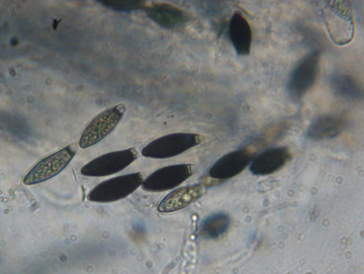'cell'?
I'll return each instance as SVG.
<instances>
[{"mask_svg": "<svg viewBox=\"0 0 364 274\" xmlns=\"http://www.w3.org/2000/svg\"><path fill=\"white\" fill-rule=\"evenodd\" d=\"M323 15L330 38L335 43L343 46L352 41L355 23L350 2H327Z\"/></svg>", "mask_w": 364, "mask_h": 274, "instance_id": "1", "label": "cell"}, {"mask_svg": "<svg viewBox=\"0 0 364 274\" xmlns=\"http://www.w3.org/2000/svg\"><path fill=\"white\" fill-rule=\"evenodd\" d=\"M139 172L121 175L97 185L89 193L88 200L94 203H112L122 200L136 191L144 182Z\"/></svg>", "mask_w": 364, "mask_h": 274, "instance_id": "2", "label": "cell"}, {"mask_svg": "<svg viewBox=\"0 0 364 274\" xmlns=\"http://www.w3.org/2000/svg\"><path fill=\"white\" fill-rule=\"evenodd\" d=\"M204 140L200 135L176 133L161 137L148 144L141 154L154 159H166L178 156L198 147Z\"/></svg>", "mask_w": 364, "mask_h": 274, "instance_id": "3", "label": "cell"}, {"mask_svg": "<svg viewBox=\"0 0 364 274\" xmlns=\"http://www.w3.org/2000/svg\"><path fill=\"white\" fill-rule=\"evenodd\" d=\"M77 149V144L73 143L41 159L26 174L23 184L26 186L36 185L53 179L71 163Z\"/></svg>", "mask_w": 364, "mask_h": 274, "instance_id": "4", "label": "cell"}, {"mask_svg": "<svg viewBox=\"0 0 364 274\" xmlns=\"http://www.w3.org/2000/svg\"><path fill=\"white\" fill-rule=\"evenodd\" d=\"M124 104L108 108L95 117L85 128L79 140V147L86 149L100 142L117 127L124 116Z\"/></svg>", "mask_w": 364, "mask_h": 274, "instance_id": "5", "label": "cell"}, {"mask_svg": "<svg viewBox=\"0 0 364 274\" xmlns=\"http://www.w3.org/2000/svg\"><path fill=\"white\" fill-rule=\"evenodd\" d=\"M320 58V51H314L305 56L294 68L287 88L289 95L293 100H301L316 83Z\"/></svg>", "mask_w": 364, "mask_h": 274, "instance_id": "6", "label": "cell"}, {"mask_svg": "<svg viewBox=\"0 0 364 274\" xmlns=\"http://www.w3.org/2000/svg\"><path fill=\"white\" fill-rule=\"evenodd\" d=\"M136 149H128L110 152L98 157L86 164L80 170L87 176H107L122 172L130 166L139 157Z\"/></svg>", "mask_w": 364, "mask_h": 274, "instance_id": "7", "label": "cell"}, {"mask_svg": "<svg viewBox=\"0 0 364 274\" xmlns=\"http://www.w3.org/2000/svg\"><path fill=\"white\" fill-rule=\"evenodd\" d=\"M196 172L191 164H178L158 169L144 181L141 187L146 191L171 190L187 181Z\"/></svg>", "mask_w": 364, "mask_h": 274, "instance_id": "8", "label": "cell"}, {"mask_svg": "<svg viewBox=\"0 0 364 274\" xmlns=\"http://www.w3.org/2000/svg\"><path fill=\"white\" fill-rule=\"evenodd\" d=\"M253 158L254 154L250 150L239 149L228 153L211 167L209 175L217 180L233 179L250 166Z\"/></svg>", "mask_w": 364, "mask_h": 274, "instance_id": "9", "label": "cell"}, {"mask_svg": "<svg viewBox=\"0 0 364 274\" xmlns=\"http://www.w3.org/2000/svg\"><path fill=\"white\" fill-rule=\"evenodd\" d=\"M204 189L202 185H190L177 189L165 196L158 206L160 214H172L183 209L201 199Z\"/></svg>", "mask_w": 364, "mask_h": 274, "instance_id": "10", "label": "cell"}, {"mask_svg": "<svg viewBox=\"0 0 364 274\" xmlns=\"http://www.w3.org/2000/svg\"><path fill=\"white\" fill-rule=\"evenodd\" d=\"M290 159L291 153L287 148L271 149L253 159L250 169L255 175H270L283 169Z\"/></svg>", "mask_w": 364, "mask_h": 274, "instance_id": "11", "label": "cell"}, {"mask_svg": "<svg viewBox=\"0 0 364 274\" xmlns=\"http://www.w3.org/2000/svg\"><path fill=\"white\" fill-rule=\"evenodd\" d=\"M146 11L149 18L167 29L177 28L188 20L183 10L168 4H155L146 8Z\"/></svg>", "mask_w": 364, "mask_h": 274, "instance_id": "12", "label": "cell"}, {"mask_svg": "<svg viewBox=\"0 0 364 274\" xmlns=\"http://www.w3.org/2000/svg\"><path fill=\"white\" fill-rule=\"evenodd\" d=\"M229 36L238 55L247 56L250 53L253 39L252 30L250 23L240 13H235L230 20Z\"/></svg>", "mask_w": 364, "mask_h": 274, "instance_id": "13", "label": "cell"}, {"mask_svg": "<svg viewBox=\"0 0 364 274\" xmlns=\"http://www.w3.org/2000/svg\"><path fill=\"white\" fill-rule=\"evenodd\" d=\"M346 120L341 116L326 115L314 120L307 131V137L313 141L331 139L338 137L344 130Z\"/></svg>", "mask_w": 364, "mask_h": 274, "instance_id": "14", "label": "cell"}, {"mask_svg": "<svg viewBox=\"0 0 364 274\" xmlns=\"http://www.w3.org/2000/svg\"><path fill=\"white\" fill-rule=\"evenodd\" d=\"M330 86L334 93L341 98L360 100L363 98V90L356 79L342 73H336L330 77Z\"/></svg>", "mask_w": 364, "mask_h": 274, "instance_id": "15", "label": "cell"}, {"mask_svg": "<svg viewBox=\"0 0 364 274\" xmlns=\"http://www.w3.org/2000/svg\"><path fill=\"white\" fill-rule=\"evenodd\" d=\"M230 226V218L225 214H213L200 224V233L206 239H216L226 233Z\"/></svg>", "mask_w": 364, "mask_h": 274, "instance_id": "16", "label": "cell"}, {"mask_svg": "<svg viewBox=\"0 0 364 274\" xmlns=\"http://www.w3.org/2000/svg\"><path fill=\"white\" fill-rule=\"evenodd\" d=\"M100 4L112 10L122 12L136 11L145 7L144 2L141 1H103Z\"/></svg>", "mask_w": 364, "mask_h": 274, "instance_id": "17", "label": "cell"}]
</instances>
